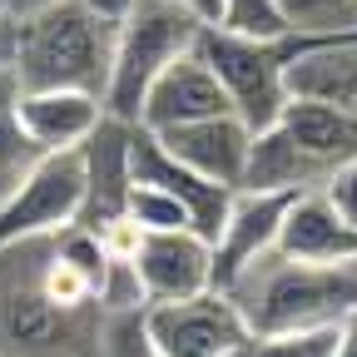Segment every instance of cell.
I'll list each match as a JSON object with an SVG mask.
<instances>
[{
	"label": "cell",
	"instance_id": "obj_1",
	"mask_svg": "<svg viewBox=\"0 0 357 357\" xmlns=\"http://www.w3.org/2000/svg\"><path fill=\"white\" fill-rule=\"evenodd\" d=\"M114 35L119 15L95 0H35L15 10L10 65L25 89H95L105 100Z\"/></svg>",
	"mask_w": 357,
	"mask_h": 357
},
{
	"label": "cell",
	"instance_id": "obj_2",
	"mask_svg": "<svg viewBox=\"0 0 357 357\" xmlns=\"http://www.w3.org/2000/svg\"><path fill=\"white\" fill-rule=\"evenodd\" d=\"M45 238L0 243V357H95L105 307H65L40 278Z\"/></svg>",
	"mask_w": 357,
	"mask_h": 357
},
{
	"label": "cell",
	"instance_id": "obj_3",
	"mask_svg": "<svg viewBox=\"0 0 357 357\" xmlns=\"http://www.w3.org/2000/svg\"><path fill=\"white\" fill-rule=\"evenodd\" d=\"M248 333H288V328H328L357 312V263H312L283 248L263 253L223 288Z\"/></svg>",
	"mask_w": 357,
	"mask_h": 357
},
{
	"label": "cell",
	"instance_id": "obj_4",
	"mask_svg": "<svg viewBox=\"0 0 357 357\" xmlns=\"http://www.w3.org/2000/svg\"><path fill=\"white\" fill-rule=\"evenodd\" d=\"M199 30H204V20L194 10H184L178 0H129L119 15L114 60H109V79H105V114L139 124V105L149 95V84L164 75L169 60L194 50Z\"/></svg>",
	"mask_w": 357,
	"mask_h": 357
},
{
	"label": "cell",
	"instance_id": "obj_5",
	"mask_svg": "<svg viewBox=\"0 0 357 357\" xmlns=\"http://www.w3.org/2000/svg\"><path fill=\"white\" fill-rule=\"evenodd\" d=\"M199 55L208 60V70L218 75L223 95H229L234 114L258 134L268 124H278L283 105H288V65L298 55V35H238L223 25H204L199 30Z\"/></svg>",
	"mask_w": 357,
	"mask_h": 357
},
{
	"label": "cell",
	"instance_id": "obj_6",
	"mask_svg": "<svg viewBox=\"0 0 357 357\" xmlns=\"http://www.w3.org/2000/svg\"><path fill=\"white\" fill-rule=\"evenodd\" d=\"M84 213V159L79 149H50L15 184V194L0 204V243L60 234Z\"/></svg>",
	"mask_w": 357,
	"mask_h": 357
},
{
	"label": "cell",
	"instance_id": "obj_7",
	"mask_svg": "<svg viewBox=\"0 0 357 357\" xmlns=\"http://www.w3.org/2000/svg\"><path fill=\"white\" fill-rule=\"evenodd\" d=\"M144 328L164 357H234L248 337L238 303L223 288H204L194 298H169L144 307Z\"/></svg>",
	"mask_w": 357,
	"mask_h": 357
},
{
	"label": "cell",
	"instance_id": "obj_8",
	"mask_svg": "<svg viewBox=\"0 0 357 357\" xmlns=\"http://www.w3.org/2000/svg\"><path fill=\"white\" fill-rule=\"evenodd\" d=\"M298 194H278V189H238L229 213H223L218 234H213V288H229L248 263H258L263 253L278 248L288 204Z\"/></svg>",
	"mask_w": 357,
	"mask_h": 357
},
{
	"label": "cell",
	"instance_id": "obj_9",
	"mask_svg": "<svg viewBox=\"0 0 357 357\" xmlns=\"http://www.w3.org/2000/svg\"><path fill=\"white\" fill-rule=\"evenodd\" d=\"M139 283L149 303H169V298H194L204 288H213V243L199 229H154L139 234L129 248Z\"/></svg>",
	"mask_w": 357,
	"mask_h": 357
},
{
	"label": "cell",
	"instance_id": "obj_10",
	"mask_svg": "<svg viewBox=\"0 0 357 357\" xmlns=\"http://www.w3.org/2000/svg\"><path fill=\"white\" fill-rule=\"evenodd\" d=\"M154 134V129H149ZM154 139L178 159L189 164L194 174L213 178L223 189H243V174H248V149H253V129L234 114H204V119H189V124H174V129H159Z\"/></svg>",
	"mask_w": 357,
	"mask_h": 357
},
{
	"label": "cell",
	"instance_id": "obj_11",
	"mask_svg": "<svg viewBox=\"0 0 357 357\" xmlns=\"http://www.w3.org/2000/svg\"><path fill=\"white\" fill-rule=\"evenodd\" d=\"M134 129H139L134 119L105 114L100 129L79 144V159H84V213H79V223H89V229H105V223L124 218V199L134 184V169H129Z\"/></svg>",
	"mask_w": 357,
	"mask_h": 357
},
{
	"label": "cell",
	"instance_id": "obj_12",
	"mask_svg": "<svg viewBox=\"0 0 357 357\" xmlns=\"http://www.w3.org/2000/svg\"><path fill=\"white\" fill-rule=\"evenodd\" d=\"M223 109H234V105L223 95L218 75L208 70V60L199 55V45H194L178 60H169L164 75L149 84V95L139 105V124L159 134V129L189 124V119H204V114H223Z\"/></svg>",
	"mask_w": 357,
	"mask_h": 357
},
{
	"label": "cell",
	"instance_id": "obj_13",
	"mask_svg": "<svg viewBox=\"0 0 357 357\" xmlns=\"http://www.w3.org/2000/svg\"><path fill=\"white\" fill-rule=\"evenodd\" d=\"M288 89L337 105L357 119V30L328 40H298V55L288 65Z\"/></svg>",
	"mask_w": 357,
	"mask_h": 357
},
{
	"label": "cell",
	"instance_id": "obj_14",
	"mask_svg": "<svg viewBox=\"0 0 357 357\" xmlns=\"http://www.w3.org/2000/svg\"><path fill=\"white\" fill-rule=\"evenodd\" d=\"M20 119H25V134L40 144V154L79 149L100 129L105 100L95 89H20Z\"/></svg>",
	"mask_w": 357,
	"mask_h": 357
},
{
	"label": "cell",
	"instance_id": "obj_15",
	"mask_svg": "<svg viewBox=\"0 0 357 357\" xmlns=\"http://www.w3.org/2000/svg\"><path fill=\"white\" fill-rule=\"evenodd\" d=\"M278 129L288 134V139L298 149H307L312 159H318L333 178L337 164L357 159V119H347L337 105L328 100H312V95H288L283 114H278Z\"/></svg>",
	"mask_w": 357,
	"mask_h": 357
},
{
	"label": "cell",
	"instance_id": "obj_16",
	"mask_svg": "<svg viewBox=\"0 0 357 357\" xmlns=\"http://www.w3.org/2000/svg\"><path fill=\"white\" fill-rule=\"evenodd\" d=\"M328 184V169L312 159L307 149H298L278 124H268L253 134V149H248V174H243V189H278V194H307V189H323Z\"/></svg>",
	"mask_w": 357,
	"mask_h": 357
},
{
	"label": "cell",
	"instance_id": "obj_17",
	"mask_svg": "<svg viewBox=\"0 0 357 357\" xmlns=\"http://www.w3.org/2000/svg\"><path fill=\"white\" fill-rule=\"evenodd\" d=\"M20 75L10 60H0V204L15 194V184L35 169L40 159V144L25 134V119H20Z\"/></svg>",
	"mask_w": 357,
	"mask_h": 357
},
{
	"label": "cell",
	"instance_id": "obj_18",
	"mask_svg": "<svg viewBox=\"0 0 357 357\" xmlns=\"http://www.w3.org/2000/svg\"><path fill=\"white\" fill-rule=\"evenodd\" d=\"M342 328L347 323L288 328V333H248L234 347V357H337L342 352Z\"/></svg>",
	"mask_w": 357,
	"mask_h": 357
},
{
	"label": "cell",
	"instance_id": "obj_19",
	"mask_svg": "<svg viewBox=\"0 0 357 357\" xmlns=\"http://www.w3.org/2000/svg\"><path fill=\"white\" fill-rule=\"evenodd\" d=\"M124 218L139 234H154V229H194V213L184 208V199L169 194L164 184H149V178H134V184H129Z\"/></svg>",
	"mask_w": 357,
	"mask_h": 357
},
{
	"label": "cell",
	"instance_id": "obj_20",
	"mask_svg": "<svg viewBox=\"0 0 357 357\" xmlns=\"http://www.w3.org/2000/svg\"><path fill=\"white\" fill-rule=\"evenodd\" d=\"M298 40H328L357 30V0H278Z\"/></svg>",
	"mask_w": 357,
	"mask_h": 357
},
{
	"label": "cell",
	"instance_id": "obj_21",
	"mask_svg": "<svg viewBox=\"0 0 357 357\" xmlns=\"http://www.w3.org/2000/svg\"><path fill=\"white\" fill-rule=\"evenodd\" d=\"M213 25L238 30V35H263V40L293 35L278 0H218V20H213Z\"/></svg>",
	"mask_w": 357,
	"mask_h": 357
},
{
	"label": "cell",
	"instance_id": "obj_22",
	"mask_svg": "<svg viewBox=\"0 0 357 357\" xmlns=\"http://www.w3.org/2000/svg\"><path fill=\"white\" fill-rule=\"evenodd\" d=\"M95 357H164L154 347L149 328H144V307H134V312H105Z\"/></svg>",
	"mask_w": 357,
	"mask_h": 357
},
{
	"label": "cell",
	"instance_id": "obj_23",
	"mask_svg": "<svg viewBox=\"0 0 357 357\" xmlns=\"http://www.w3.org/2000/svg\"><path fill=\"white\" fill-rule=\"evenodd\" d=\"M323 194H328V204H333L347 223H357V159H347V164L333 169V178L323 184Z\"/></svg>",
	"mask_w": 357,
	"mask_h": 357
},
{
	"label": "cell",
	"instance_id": "obj_24",
	"mask_svg": "<svg viewBox=\"0 0 357 357\" xmlns=\"http://www.w3.org/2000/svg\"><path fill=\"white\" fill-rule=\"evenodd\" d=\"M178 6H184V10H194L204 25H213V20H218V0H178Z\"/></svg>",
	"mask_w": 357,
	"mask_h": 357
},
{
	"label": "cell",
	"instance_id": "obj_25",
	"mask_svg": "<svg viewBox=\"0 0 357 357\" xmlns=\"http://www.w3.org/2000/svg\"><path fill=\"white\" fill-rule=\"evenodd\" d=\"M95 6H100V10H109V15H124L129 0H95Z\"/></svg>",
	"mask_w": 357,
	"mask_h": 357
},
{
	"label": "cell",
	"instance_id": "obj_26",
	"mask_svg": "<svg viewBox=\"0 0 357 357\" xmlns=\"http://www.w3.org/2000/svg\"><path fill=\"white\" fill-rule=\"evenodd\" d=\"M0 15H15V10H10V0H0Z\"/></svg>",
	"mask_w": 357,
	"mask_h": 357
}]
</instances>
